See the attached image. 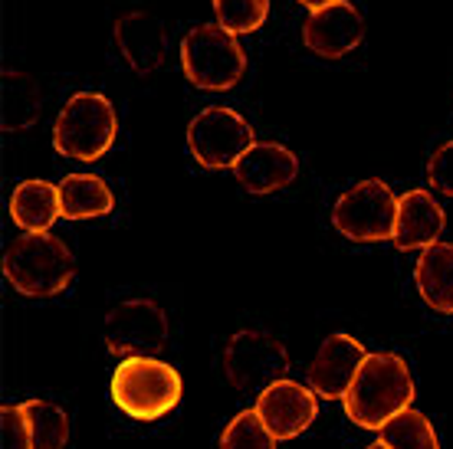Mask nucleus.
Instances as JSON below:
<instances>
[{
	"mask_svg": "<svg viewBox=\"0 0 453 449\" xmlns=\"http://www.w3.org/2000/svg\"><path fill=\"white\" fill-rule=\"evenodd\" d=\"M414 404V377L401 354L374 351L358 368V377L345 393V414L362 430L385 427L391 416Z\"/></svg>",
	"mask_w": 453,
	"mask_h": 449,
	"instance_id": "obj_1",
	"label": "nucleus"
},
{
	"mask_svg": "<svg viewBox=\"0 0 453 449\" xmlns=\"http://www.w3.org/2000/svg\"><path fill=\"white\" fill-rule=\"evenodd\" d=\"M4 276L20 295L50 299L76 276V259L53 233H23L4 253Z\"/></svg>",
	"mask_w": 453,
	"mask_h": 449,
	"instance_id": "obj_2",
	"label": "nucleus"
},
{
	"mask_svg": "<svg viewBox=\"0 0 453 449\" xmlns=\"http://www.w3.org/2000/svg\"><path fill=\"white\" fill-rule=\"evenodd\" d=\"M119 135L115 105L103 92H76L53 125V148L76 161H96Z\"/></svg>",
	"mask_w": 453,
	"mask_h": 449,
	"instance_id": "obj_3",
	"label": "nucleus"
},
{
	"mask_svg": "<svg viewBox=\"0 0 453 449\" xmlns=\"http://www.w3.org/2000/svg\"><path fill=\"white\" fill-rule=\"evenodd\" d=\"M181 69L197 89L226 92L247 72V53L220 23H204L181 40Z\"/></svg>",
	"mask_w": 453,
	"mask_h": 449,
	"instance_id": "obj_4",
	"label": "nucleus"
},
{
	"mask_svg": "<svg viewBox=\"0 0 453 449\" xmlns=\"http://www.w3.org/2000/svg\"><path fill=\"white\" fill-rule=\"evenodd\" d=\"M181 377L158 358H128L112 374V400L135 420H158L181 400Z\"/></svg>",
	"mask_w": 453,
	"mask_h": 449,
	"instance_id": "obj_5",
	"label": "nucleus"
},
{
	"mask_svg": "<svg viewBox=\"0 0 453 449\" xmlns=\"http://www.w3.org/2000/svg\"><path fill=\"white\" fill-rule=\"evenodd\" d=\"M286 371H289L286 345L266 331L243 328L226 341L224 374L240 393H263L273 384L286 381Z\"/></svg>",
	"mask_w": 453,
	"mask_h": 449,
	"instance_id": "obj_6",
	"label": "nucleus"
},
{
	"mask_svg": "<svg viewBox=\"0 0 453 449\" xmlns=\"http://www.w3.org/2000/svg\"><path fill=\"white\" fill-rule=\"evenodd\" d=\"M332 224L342 236L355 243H381L395 240L397 224V197L385 180H362L345 191L332 207Z\"/></svg>",
	"mask_w": 453,
	"mask_h": 449,
	"instance_id": "obj_7",
	"label": "nucleus"
},
{
	"mask_svg": "<svg viewBox=\"0 0 453 449\" xmlns=\"http://www.w3.org/2000/svg\"><path fill=\"white\" fill-rule=\"evenodd\" d=\"M103 335L119 358H155L168 345V312L155 299H128L105 315Z\"/></svg>",
	"mask_w": 453,
	"mask_h": 449,
	"instance_id": "obj_8",
	"label": "nucleus"
},
{
	"mask_svg": "<svg viewBox=\"0 0 453 449\" xmlns=\"http://www.w3.org/2000/svg\"><path fill=\"white\" fill-rule=\"evenodd\" d=\"M188 145L201 168L220 171L234 168L257 141H253V128L243 115H237L234 109L211 105L201 115H194V122L188 125Z\"/></svg>",
	"mask_w": 453,
	"mask_h": 449,
	"instance_id": "obj_9",
	"label": "nucleus"
},
{
	"mask_svg": "<svg viewBox=\"0 0 453 449\" xmlns=\"http://www.w3.org/2000/svg\"><path fill=\"white\" fill-rule=\"evenodd\" d=\"M365 40L362 13L351 7L349 0H332L319 11H309L303 23V43L322 59H339L351 53Z\"/></svg>",
	"mask_w": 453,
	"mask_h": 449,
	"instance_id": "obj_10",
	"label": "nucleus"
},
{
	"mask_svg": "<svg viewBox=\"0 0 453 449\" xmlns=\"http://www.w3.org/2000/svg\"><path fill=\"white\" fill-rule=\"evenodd\" d=\"M319 393L296 381H280L266 387L257 400V414L276 439H293L306 433L319 416Z\"/></svg>",
	"mask_w": 453,
	"mask_h": 449,
	"instance_id": "obj_11",
	"label": "nucleus"
},
{
	"mask_svg": "<svg viewBox=\"0 0 453 449\" xmlns=\"http://www.w3.org/2000/svg\"><path fill=\"white\" fill-rule=\"evenodd\" d=\"M368 351L351 335H329L309 364V387L326 400H345Z\"/></svg>",
	"mask_w": 453,
	"mask_h": 449,
	"instance_id": "obj_12",
	"label": "nucleus"
},
{
	"mask_svg": "<svg viewBox=\"0 0 453 449\" xmlns=\"http://www.w3.org/2000/svg\"><path fill=\"white\" fill-rule=\"evenodd\" d=\"M115 43L122 49V57L128 59V66L135 69L138 76H151L155 69L165 63L168 53V30L165 23L148 11H128L122 13L112 27Z\"/></svg>",
	"mask_w": 453,
	"mask_h": 449,
	"instance_id": "obj_13",
	"label": "nucleus"
},
{
	"mask_svg": "<svg viewBox=\"0 0 453 449\" xmlns=\"http://www.w3.org/2000/svg\"><path fill=\"white\" fill-rule=\"evenodd\" d=\"M296 174H299V157L276 141H257L234 164V178L240 180V187L247 194H257V197L289 187Z\"/></svg>",
	"mask_w": 453,
	"mask_h": 449,
	"instance_id": "obj_14",
	"label": "nucleus"
},
{
	"mask_svg": "<svg viewBox=\"0 0 453 449\" xmlns=\"http://www.w3.org/2000/svg\"><path fill=\"white\" fill-rule=\"evenodd\" d=\"M443 217L441 203L434 201L431 191H408L404 197H397V224H395V243L401 253L411 249H431L441 243L443 233Z\"/></svg>",
	"mask_w": 453,
	"mask_h": 449,
	"instance_id": "obj_15",
	"label": "nucleus"
},
{
	"mask_svg": "<svg viewBox=\"0 0 453 449\" xmlns=\"http://www.w3.org/2000/svg\"><path fill=\"white\" fill-rule=\"evenodd\" d=\"M59 217V187L50 180H23L11 194V220L27 233H46Z\"/></svg>",
	"mask_w": 453,
	"mask_h": 449,
	"instance_id": "obj_16",
	"label": "nucleus"
},
{
	"mask_svg": "<svg viewBox=\"0 0 453 449\" xmlns=\"http://www.w3.org/2000/svg\"><path fill=\"white\" fill-rule=\"evenodd\" d=\"M414 282H418L420 299L434 312L453 315V243L424 249L414 266Z\"/></svg>",
	"mask_w": 453,
	"mask_h": 449,
	"instance_id": "obj_17",
	"label": "nucleus"
},
{
	"mask_svg": "<svg viewBox=\"0 0 453 449\" xmlns=\"http://www.w3.org/2000/svg\"><path fill=\"white\" fill-rule=\"evenodd\" d=\"M59 207H63V220H92V217L112 214L115 197L103 178L69 174L59 184Z\"/></svg>",
	"mask_w": 453,
	"mask_h": 449,
	"instance_id": "obj_18",
	"label": "nucleus"
},
{
	"mask_svg": "<svg viewBox=\"0 0 453 449\" xmlns=\"http://www.w3.org/2000/svg\"><path fill=\"white\" fill-rule=\"evenodd\" d=\"M4 112H0V128L4 132H27L40 118V86L34 76L4 69Z\"/></svg>",
	"mask_w": 453,
	"mask_h": 449,
	"instance_id": "obj_19",
	"label": "nucleus"
},
{
	"mask_svg": "<svg viewBox=\"0 0 453 449\" xmlns=\"http://www.w3.org/2000/svg\"><path fill=\"white\" fill-rule=\"evenodd\" d=\"M378 439L388 449H441L431 420L420 410H411V407L401 410L397 416H391L385 427L378 430Z\"/></svg>",
	"mask_w": 453,
	"mask_h": 449,
	"instance_id": "obj_20",
	"label": "nucleus"
},
{
	"mask_svg": "<svg viewBox=\"0 0 453 449\" xmlns=\"http://www.w3.org/2000/svg\"><path fill=\"white\" fill-rule=\"evenodd\" d=\"M23 414L30 420V437L34 449H63L69 439V416L57 404L46 400H27Z\"/></svg>",
	"mask_w": 453,
	"mask_h": 449,
	"instance_id": "obj_21",
	"label": "nucleus"
},
{
	"mask_svg": "<svg viewBox=\"0 0 453 449\" xmlns=\"http://www.w3.org/2000/svg\"><path fill=\"white\" fill-rule=\"evenodd\" d=\"M214 13L226 34H253L270 17V0H214Z\"/></svg>",
	"mask_w": 453,
	"mask_h": 449,
	"instance_id": "obj_22",
	"label": "nucleus"
},
{
	"mask_svg": "<svg viewBox=\"0 0 453 449\" xmlns=\"http://www.w3.org/2000/svg\"><path fill=\"white\" fill-rule=\"evenodd\" d=\"M220 449H276V437L266 430L257 410H243L226 423Z\"/></svg>",
	"mask_w": 453,
	"mask_h": 449,
	"instance_id": "obj_23",
	"label": "nucleus"
},
{
	"mask_svg": "<svg viewBox=\"0 0 453 449\" xmlns=\"http://www.w3.org/2000/svg\"><path fill=\"white\" fill-rule=\"evenodd\" d=\"M0 423H4V449H34L30 420L23 414V404L4 407V410H0Z\"/></svg>",
	"mask_w": 453,
	"mask_h": 449,
	"instance_id": "obj_24",
	"label": "nucleus"
},
{
	"mask_svg": "<svg viewBox=\"0 0 453 449\" xmlns=\"http://www.w3.org/2000/svg\"><path fill=\"white\" fill-rule=\"evenodd\" d=\"M427 178H431L434 191L453 197V141H447L443 148H437L427 161Z\"/></svg>",
	"mask_w": 453,
	"mask_h": 449,
	"instance_id": "obj_25",
	"label": "nucleus"
},
{
	"mask_svg": "<svg viewBox=\"0 0 453 449\" xmlns=\"http://www.w3.org/2000/svg\"><path fill=\"white\" fill-rule=\"evenodd\" d=\"M303 7H309V11H319V7H326V4H332V0H299Z\"/></svg>",
	"mask_w": 453,
	"mask_h": 449,
	"instance_id": "obj_26",
	"label": "nucleus"
},
{
	"mask_svg": "<svg viewBox=\"0 0 453 449\" xmlns=\"http://www.w3.org/2000/svg\"><path fill=\"white\" fill-rule=\"evenodd\" d=\"M365 449H388V446L381 443V439H378V443H372V446H365Z\"/></svg>",
	"mask_w": 453,
	"mask_h": 449,
	"instance_id": "obj_27",
	"label": "nucleus"
}]
</instances>
